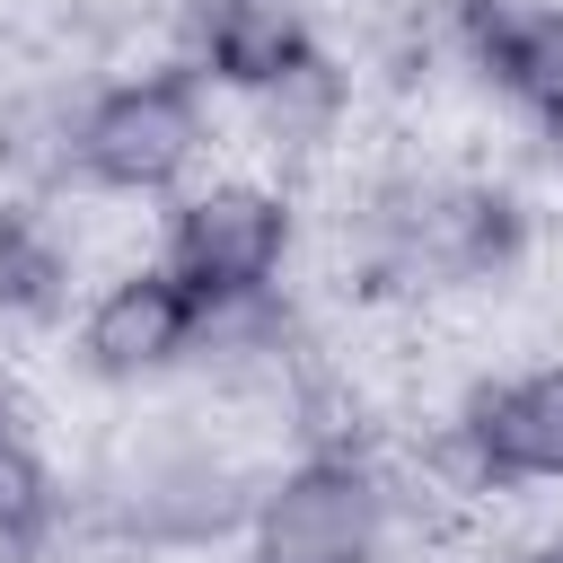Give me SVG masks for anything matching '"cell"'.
<instances>
[{"mask_svg":"<svg viewBox=\"0 0 563 563\" xmlns=\"http://www.w3.org/2000/svg\"><path fill=\"white\" fill-rule=\"evenodd\" d=\"M282 255H290V211L264 185H202L167 229V273H176V290L194 308L264 299Z\"/></svg>","mask_w":563,"mask_h":563,"instance_id":"cell-1","label":"cell"},{"mask_svg":"<svg viewBox=\"0 0 563 563\" xmlns=\"http://www.w3.org/2000/svg\"><path fill=\"white\" fill-rule=\"evenodd\" d=\"M202 158V106L185 79H123L79 114V167L106 194H167Z\"/></svg>","mask_w":563,"mask_h":563,"instance_id":"cell-3","label":"cell"},{"mask_svg":"<svg viewBox=\"0 0 563 563\" xmlns=\"http://www.w3.org/2000/svg\"><path fill=\"white\" fill-rule=\"evenodd\" d=\"M62 273H70V255L35 229V220H0V308L18 317V308H44L53 290H62Z\"/></svg>","mask_w":563,"mask_h":563,"instance_id":"cell-9","label":"cell"},{"mask_svg":"<svg viewBox=\"0 0 563 563\" xmlns=\"http://www.w3.org/2000/svg\"><path fill=\"white\" fill-rule=\"evenodd\" d=\"M466 449L493 484H563V369H528L475 396Z\"/></svg>","mask_w":563,"mask_h":563,"instance_id":"cell-5","label":"cell"},{"mask_svg":"<svg viewBox=\"0 0 563 563\" xmlns=\"http://www.w3.org/2000/svg\"><path fill=\"white\" fill-rule=\"evenodd\" d=\"M501 88H510L545 132H563V0H554V9H528V26H519V44H510Z\"/></svg>","mask_w":563,"mask_h":563,"instance_id":"cell-7","label":"cell"},{"mask_svg":"<svg viewBox=\"0 0 563 563\" xmlns=\"http://www.w3.org/2000/svg\"><path fill=\"white\" fill-rule=\"evenodd\" d=\"M387 493L352 457H299L255 493V563H369Z\"/></svg>","mask_w":563,"mask_h":563,"instance_id":"cell-2","label":"cell"},{"mask_svg":"<svg viewBox=\"0 0 563 563\" xmlns=\"http://www.w3.org/2000/svg\"><path fill=\"white\" fill-rule=\"evenodd\" d=\"M194 53L202 70H220L229 88H273L290 79L317 44H308V9L299 0H194Z\"/></svg>","mask_w":563,"mask_h":563,"instance_id":"cell-6","label":"cell"},{"mask_svg":"<svg viewBox=\"0 0 563 563\" xmlns=\"http://www.w3.org/2000/svg\"><path fill=\"white\" fill-rule=\"evenodd\" d=\"M194 317H202V308L176 290L167 264H132V273H114V282L88 299L79 352H88V369H106V378H158V369H176V361L194 352Z\"/></svg>","mask_w":563,"mask_h":563,"instance_id":"cell-4","label":"cell"},{"mask_svg":"<svg viewBox=\"0 0 563 563\" xmlns=\"http://www.w3.org/2000/svg\"><path fill=\"white\" fill-rule=\"evenodd\" d=\"M44 528H53V475L18 431H0V554L35 545Z\"/></svg>","mask_w":563,"mask_h":563,"instance_id":"cell-8","label":"cell"},{"mask_svg":"<svg viewBox=\"0 0 563 563\" xmlns=\"http://www.w3.org/2000/svg\"><path fill=\"white\" fill-rule=\"evenodd\" d=\"M537 563H563V537H554V545H537Z\"/></svg>","mask_w":563,"mask_h":563,"instance_id":"cell-10","label":"cell"},{"mask_svg":"<svg viewBox=\"0 0 563 563\" xmlns=\"http://www.w3.org/2000/svg\"><path fill=\"white\" fill-rule=\"evenodd\" d=\"M0 431H9V405H0Z\"/></svg>","mask_w":563,"mask_h":563,"instance_id":"cell-11","label":"cell"}]
</instances>
